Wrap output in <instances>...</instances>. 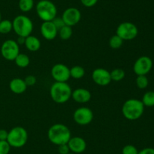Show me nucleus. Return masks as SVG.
<instances>
[{"instance_id":"nucleus-30","label":"nucleus","mask_w":154,"mask_h":154,"mask_svg":"<svg viewBox=\"0 0 154 154\" xmlns=\"http://www.w3.org/2000/svg\"><path fill=\"white\" fill-rule=\"evenodd\" d=\"M52 22L54 23V26L57 27V29L58 30V31H59V30H60L62 27H63L65 25H66V24H65V23H64V21H63V18H62V17H61V18H58V17H56V18H54V20H53Z\"/></svg>"},{"instance_id":"nucleus-8","label":"nucleus","mask_w":154,"mask_h":154,"mask_svg":"<svg viewBox=\"0 0 154 154\" xmlns=\"http://www.w3.org/2000/svg\"><path fill=\"white\" fill-rule=\"evenodd\" d=\"M20 54V46L17 41L8 39L1 46V54L5 60L13 61Z\"/></svg>"},{"instance_id":"nucleus-36","label":"nucleus","mask_w":154,"mask_h":154,"mask_svg":"<svg viewBox=\"0 0 154 154\" xmlns=\"http://www.w3.org/2000/svg\"><path fill=\"white\" fill-rule=\"evenodd\" d=\"M25 39L26 38L24 37H22V36H18V39L17 41V42L18 45H23V44L24 45V42H25Z\"/></svg>"},{"instance_id":"nucleus-38","label":"nucleus","mask_w":154,"mask_h":154,"mask_svg":"<svg viewBox=\"0 0 154 154\" xmlns=\"http://www.w3.org/2000/svg\"><path fill=\"white\" fill-rule=\"evenodd\" d=\"M69 154H75V153H72V152H70V153H69Z\"/></svg>"},{"instance_id":"nucleus-37","label":"nucleus","mask_w":154,"mask_h":154,"mask_svg":"<svg viewBox=\"0 0 154 154\" xmlns=\"http://www.w3.org/2000/svg\"><path fill=\"white\" fill-rule=\"evenodd\" d=\"M2 21V14H1V12H0V21Z\"/></svg>"},{"instance_id":"nucleus-24","label":"nucleus","mask_w":154,"mask_h":154,"mask_svg":"<svg viewBox=\"0 0 154 154\" xmlns=\"http://www.w3.org/2000/svg\"><path fill=\"white\" fill-rule=\"evenodd\" d=\"M34 8V0H19V8L23 12H29Z\"/></svg>"},{"instance_id":"nucleus-15","label":"nucleus","mask_w":154,"mask_h":154,"mask_svg":"<svg viewBox=\"0 0 154 154\" xmlns=\"http://www.w3.org/2000/svg\"><path fill=\"white\" fill-rule=\"evenodd\" d=\"M41 33L47 40H53L58 35V30L52 21H45L41 25Z\"/></svg>"},{"instance_id":"nucleus-17","label":"nucleus","mask_w":154,"mask_h":154,"mask_svg":"<svg viewBox=\"0 0 154 154\" xmlns=\"http://www.w3.org/2000/svg\"><path fill=\"white\" fill-rule=\"evenodd\" d=\"M28 86L26 84L24 79L20 78H14L11 80L9 83V88L13 93L20 95L26 91Z\"/></svg>"},{"instance_id":"nucleus-16","label":"nucleus","mask_w":154,"mask_h":154,"mask_svg":"<svg viewBox=\"0 0 154 154\" xmlns=\"http://www.w3.org/2000/svg\"><path fill=\"white\" fill-rule=\"evenodd\" d=\"M72 98L77 103L85 104L91 99V93L87 89L79 88L72 91Z\"/></svg>"},{"instance_id":"nucleus-10","label":"nucleus","mask_w":154,"mask_h":154,"mask_svg":"<svg viewBox=\"0 0 154 154\" xmlns=\"http://www.w3.org/2000/svg\"><path fill=\"white\" fill-rule=\"evenodd\" d=\"M94 115L90 108L86 107H79L73 114V119L77 124L80 125H89L93 121Z\"/></svg>"},{"instance_id":"nucleus-1","label":"nucleus","mask_w":154,"mask_h":154,"mask_svg":"<svg viewBox=\"0 0 154 154\" xmlns=\"http://www.w3.org/2000/svg\"><path fill=\"white\" fill-rule=\"evenodd\" d=\"M48 137L51 143L59 146L67 143L72 137V134L70 129L66 125L57 123L50 127L48 131Z\"/></svg>"},{"instance_id":"nucleus-35","label":"nucleus","mask_w":154,"mask_h":154,"mask_svg":"<svg viewBox=\"0 0 154 154\" xmlns=\"http://www.w3.org/2000/svg\"><path fill=\"white\" fill-rule=\"evenodd\" d=\"M8 131L5 129H0V140H7Z\"/></svg>"},{"instance_id":"nucleus-21","label":"nucleus","mask_w":154,"mask_h":154,"mask_svg":"<svg viewBox=\"0 0 154 154\" xmlns=\"http://www.w3.org/2000/svg\"><path fill=\"white\" fill-rule=\"evenodd\" d=\"M58 33L60 39H63V40H68V39H69L72 37L73 31H72V27L65 25L60 30H59Z\"/></svg>"},{"instance_id":"nucleus-20","label":"nucleus","mask_w":154,"mask_h":154,"mask_svg":"<svg viewBox=\"0 0 154 154\" xmlns=\"http://www.w3.org/2000/svg\"><path fill=\"white\" fill-rule=\"evenodd\" d=\"M15 63L17 66L20 68H26L29 66L30 63V60L29 57L27 54H21L20 53L17 57L15 58L14 60Z\"/></svg>"},{"instance_id":"nucleus-18","label":"nucleus","mask_w":154,"mask_h":154,"mask_svg":"<svg viewBox=\"0 0 154 154\" xmlns=\"http://www.w3.org/2000/svg\"><path fill=\"white\" fill-rule=\"evenodd\" d=\"M24 45L29 51H37L41 48V41L36 36L30 35V36L26 37Z\"/></svg>"},{"instance_id":"nucleus-26","label":"nucleus","mask_w":154,"mask_h":154,"mask_svg":"<svg viewBox=\"0 0 154 154\" xmlns=\"http://www.w3.org/2000/svg\"><path fill=\"white\" fill-rule=\"evenodd\" d=\"M123 44V40L117 35H114L109 39V45L113 49H119Z\"/></svg>"},{"instance_id":"nucleus-28","label":"nucleus","mask_w":154,"mask_h":154,"mask_svg":"<svg viewBox=\"0 0 154 154\" xmlns=\"http://www.w3.org/2000/svg\"><path fill=\"white\" fill-rule=\"evenodd\" d=\"M138 150L134 145L127 144L122 149V154H138Z\"/></svg>"},{"instance_id":"nucleus-2","label":"nucleus","mask_w":154,"mask_h":154,"mask_svg":"<svg viewBox=\"0 0 154 154\" xmlns=\"http://www.w3.org/2000/svg\"><path fill=\"white\" fill-rule=\"evenodd\" d=\"M72 90L67 82H55L50 88V95L57 104H65L72 98Z\"/></svg>"},{"instance_id":"nucleus-19","label":"nucleus","mask_w":154,"mask_h":154,"mask_svg":"<svg viewBox=\"0 0 154 154\" xmlns=\"http://www.w3.org/2000/svg\"><path fill=\"white\" fill-rule=\"evenodd\" d=\"M85 75V69L83 66L76 65L70 69V76L75 79H80Z\"/></svg>"},{"instance_id":"nucleus-4","label":"nucleus","mask_w":154,"mask_h":154,"mask_svg":"<svg viewBox=\"0 0 154 154\" xmlns=\"http://www.w3.org/2000/svg\"><path fill=\"white\" fill-rule=\"evenodd\" d=\"M12 27L13 30L18 36L26 38L32 33L33 23L29 17L20 14L15 17L12 21Z\"/></svg>"},{"instance_id":"nucleus-34","label":"nucleus","mask_w":154,"mask_h":154,"mask_svg":"<svg viewBox=\"0 0 154 154\" xmlns=\"http://www.w3.org/2000/svg\"><path fill=\"white\" fill-rule=\"evenodd\" d=\"M138 154H154V149L152 147L144 148L141 150L138 151Z\"/></svg>"},{"instance_id":"nucleus-31","label":"nucleus","mask_w":154,"mask_h":154,"mask_svg":"<svg viewBox=\"0 0 154 154\" xmlns=\"http://www.w3.org/2000/svg\"><path fill=\"white\" fill-rule=\"evenodd\" d=\"M58 152L60 154H69L70 153L71 151L67 143H65V144L59 145Z\"/></svg>"},{"instance_id":"nucleus-6","label":"nucleus","mask_w":154,"mask_h":154,"mask_svg":"<svg viewBox=\"0 0 154 154\" xmlns=\"http://www.w3.org/2000/svg\"><path fill=\"white\" fill-rule=\"evenodd\" d=\"M27 140H28V132L23 127H14L8 131L7 141L11 147H23L27 143Z\"/></svg>"},{"instance_id":"nucleus-14","label":"nucleus","mask_w":154,"mask_h":154,"mask_svg":"<svg viewBox=\"0 0 154 154\" xmlns=\"http://www.w3.org/2000/svg\"><path fill=\"white\" fill-rule=\"evenodd\" d=\"M67 144L71 152L75 154L82 153L87 148V143L81 137H72Z\"/></svg>"},{"instance_id":"nucleus-13","label":"nucleus","mask_w":154,"mask_h":154,"mask_svg":"<svg viewBox=\"0 0 154 154\" xmlns=\"http://www.w3.org/2000/svg\"><path fill=\"white\" fill-rule=\"evenodd\" d=\"M92 79L96 85L106 86L111 82V74L108 70L104 68H96L92 72Z\"/></svg>"},{"instance_id":"nucleus-22","label":"nucleus","mask_w":154,"mask_h":154,"mask_svg":"<svg viewBox=\"0 0 154 154\" xmlns=\"http://www.w3.org/2000/svg\"><path fill=\"white\" fill-rule=\"evenodd\" d=\"M110 74H111V81L114 82L121 81L126 75L125 71L121 68H116V69H113L111 72H110Z\"/></svg>"},{"instance_id":"nucleus-7","label":"nucleus","mask_w":154,"mask_h":154,"mask_svg":"<svg viewBox=\"0 0 154 154\" xmlns=\"http://www.w3.org/2000/svg\"><path fill=\"white\" fill-rule=\"evenodd\" d=\"M138 34V29L135 24L131 22H123L117 27L116 35L123 41H129L135 39Z\"/></svg>"},{"instance_id":"nucleus-12","label":"nucleus","mask_w":154,"mask_h":154,"mask_svg":"<svg viewBox=\"0 0 154 154\" xmlns=\"http://www.w3.org/2000/svg\"><path fill=\"white\" fill-rule=\"evenodd\" d=\"M62 18L66 25L72 27L80 22L81 19V13L77 8H68L63 11Z\"/></svg>"},{"instance_id":"nucleus-5","label":"nucleus","mask_w":154,"mask_h":154,"mask_svg":"<svg viewBox=\"0 0 154 154\" xmlns=\"http://www.w3.org/2000/svg\"><path fill=\"white\" fill-rule=\"evenodd\" d=\"M35 10L38 17L43 22L52 21L57 14V6L50 0H40L36 5Z\"/></svg>"},{"instance_id":"nucleus-27","label":"nucleus","mask_w":154,"mask_h":154,"mask_svg":"<svg viewBox=\"0 0 154 154\" xmlns=\"http://www.w3.org/2000/svg\"><path fill=\"white\" fill-rule=\"evenodd\" d=\"M136 85L138 88L144 89L148 86L149 80L146 75H138L135 80Z\"/></svg>"},{"instance_id":"nucleus-32","label":"nucleus","mask_w":154,"mask_h":154,"mask_svg":"<svg viewBox=\"0 0 154 154\" xmlns=\"http://www.w3.org/2000/svg\"><path fill=\"white\" fill-rule=\"evenodd\" d=\"M27 86H32L36 83V78L34 75H28L24 79Z\"/></svg>"},{"instance_id":"nucleus-23","label":"nucleus","mask_w":154,"mask_h":154,"mask_svg":"<svg viewBox=\"0 0 154 154\" xmlns=\"http://www.w3.org/2000/svg\"><path fill=\"white\" fill-rule=\"evenodd\" d=\"M142 103L144 107H152L154 106V91H149L144 95L142 98Z\"/></svg>"},{"instance_id":"nucleus-29","label":"nucleus","mask_w":154,"mask_h":154,"mask_svg":"<svg viewBox=\"0 0 154 154\" xmlns=\"http://www.w3.org/2000/svg\"><path fill=\"white\" fill-rule=\"evenodd\" d=\"M11 147L7 140H0V154H8Z\"/></svg>"},{"instance_id":"nucleus-33","label":"nucleus","mask_w":154,"mask_h":154,"mask_svg":"<svg viewBox=\"0 0 154 154\" xmlns=\"http://www.w3.org/2000/svg\"><path fill=\"white\" fill-rule=\"evenodd\" d=\"M81 4L87 8L93 7L97 3L98 0H80Z\"/></svg>"},{"instance_id":"nucleus-11","label":"nucleus","mask_w":154,"mask_h":154,"mask_svg":"<svg viewBox=\"0 0 154 154\" xmlns=\"http://www.w3.org/2000/svg\"><path fill=\"white\" fill-rule=\"evenodd\" d=\"M51 75L55 82H66L70 79V69L63 63H57L51 69Z\"/></svg>"},{"instance_id":"nucleus-3","label":"nucleus","mask_w":154,"mask_h":154,"mask_svg":"<svg viewBox=\"0 0 154 154\" xmlns=\"http://www.w3.org/2000/svg\"><path fill=\"white\" fill-rule=\"evenodd\" d=\"M144 111V106L140 100L129 99L123 104L122 107V113L128 120H137L141 117Z\"/></svg>"},{"instance_id":"nucleus-9","label":"nucleus","mask_w":154,"mask_h":154,"mask_svg":"<svg viewBox=\"0 0 154 154\" xmlns=\"http://www.w3.org/2000/svg\"><path fill=\"white\" fill-rule=\"evenodd\" d=\"M153 67V61L147 56H141L135 60L133 65V71L137 75H146Z\"/></svg>"},{"instance_id":"nucleus-25","label":"nucleus","mask_w":154,"mask_h":154,"mask_svg":"<svg viewBox=\"0 0 154 154\" xmlns=\"http://www.w3.org/2000/svg\"><path fill=\"white\" fill-rule=\"evenodd\" d=\"M13 30L12 21L9 20H2L0 21V33L1 34H7Z\"/></svg>"}]
</instances>
